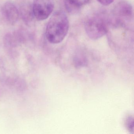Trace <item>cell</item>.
<instances>
[{
	"label": "cell",
	"mask_w": 134,
	"mask_h": 134,
	"mask_svg": "<svg viewBox=\"0 0 134 134\" xmlns=\"http://www.w3.org/2000/svg\"><path fill=\"white\" fill-rule=\"evenodd\" d=\"M69 20L63 12L55 13L50 19L46 30L47 40L52 44H58L65 39L69 31Z\"/></svg>",
	"instance_id": "obj_1"
},
{
	"label": "cell",
	"mask_w": 134,
	"mask_h": 134,
	"mask_svg": "<svg viewBox=\"0 0 134 134\" xmlns=\"http://www.w3.org/2000/svg\"><path fill=\"white\" fill-rule=\"evenodd\" d=\"M109 24V19L105 14L97 13L92 15L86 20L85 28L89 38L96 40L107 33Z\"/></svg>",
	"instance_id": "obj_2"
},
{
	"label": "cell",
	"mask_w": 134,
	"mask_h": 134,
	"mask_svg": "<svg viewBox=\"0 0 134 134\" xmlns=\"http://www.w3.org/2000/svg\"><path fill=\"white\" fill-rule=\"evenodd\" d=\"M54 6V0H34L33 11L38 21L47 19L52 13Z\"/></svg>",
	"instance_id": "obj_3"
},
{
	"label": "cell",
	"mask_w": 134,
	"mask_h": 134,
	"mask_svg": "<svg viewBox=\"0 0 134 134\" xmlns=\"http://www.w3.org/2000/svg\"><path fill=\"white\" fill-rule=\"evenodd\" d=\"M132 13V7L129 3L120 2L118 4L114 10V21L120 24L124 23L131 19Z\"/></svg>",
	"instance_id": "obj_4"
},
{
	"label": "cell",
	"mask_w": 134,
	"mask_h": 134,
	"mask_svg": "<svg viewBox=\"0 0 134 134\" xmlns=\"http://www.w3.org/2000/svg\"><path fill=\"white\" fill-rule=\"evenodd\" d=\"M2 14L8 22L13 24L17 22L19 16L18 10L12 3L7 2L2 8Z\"/></svg>",
	"instance_id": "obj_5"
},
{
	"label": "cell",
	"mask_w": 134,
	"mask_h": 134,
	"mask_svg": "<svg viewBox=\"0 0 134 134\" xmlns=\"http://www.w3.org/2000/svg\"><path fill=\"white\" fill-rule=\"evenodd\" d=\"M89 1L90 0H66V5L69 10L72 12L86 5Z\"/></svg>",
	"instance_id": "obj_6"
},
{
	"label": "cell",
	"mask_w": 134,
	"mask_h": 134,
	"mask_svg": "<svg viewBox=\"0 0 134 134\" xmlns=\"http://www.w3.org/2000/svg\"><path fill=\"white\" fill-rule=\"evenodd\" d=\"M21 11L22 17H23L24 19L26 21H29L30 20L32 19L33 18V16H34L33 11V7L31 8V7L26 6V8L25 7L23 8Z\"/></svg>",
	"instance_id": "obj_7"
},
{
	"label": "cell",
	"mask_w": 134,
	"mask_h": 134,
	"mask_svg": "<svg viewBox=\"0 0 134 134\" xmlns=\"http://www.w3.org/2000/svg\"><path fill=\"white\" fill-rule=\"evenodd\" d=\"M133 125H134V124H133V118H129L128 119L127 121V127L131 131L133 130V128H134Z\"/></svg>",
	"instance_id": "obj_8"
},
{
	"label": "cell",
	"mask_w": 134,
	"mask_h": 134,
	"mask_svg": "<svg viewBox=\"0 0 134 134\" xmlns=\"http://www.w3.org/2000/svg\"><path fill=\"white\" fill-rule=\"evenodd\" d=\"M101 4L104 6H108L113 3L114 0H97Z\"/></svg>",
	"instance_id": "obj_9"
}]
</instances>
